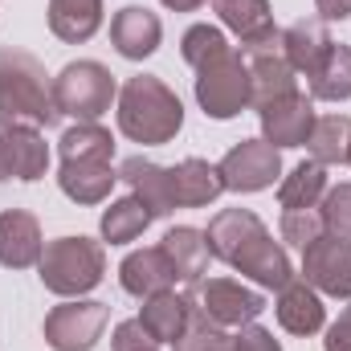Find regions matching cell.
Returning a JSON list of instances; mask_svg holds the SVG:
<instances>
[{"instance_id": "obj_24", "label": "cell", "mask_w": 351, "mask_h": 351, "mask_svg": "<svg viewBox=\"0 0 351 351\" xmlns=\"http://www.w3.org/2000/svg\"><path fill=\"white\" fill-rule=\"evenodd\" d=\"M119 172H110V160H66L58 184L74 204H102L110 196Z\"/></svg>"}, {"instance_id": "obj_4", "label": "cell", "mask_w": 351, "mask_h": 351, "mask_svg": "<svg viewBox=\"0 0 351 351\" xmlns=\"http://www.w3.org/2000/svg\"><path fill=\"white\" fill-rule=\"evenodd\" d=\"M37 269H41L45 290H53L62 298H82V294H90L102 282L106 254L90 237H58V241H49L41 250Z\"/></svg>"}, {"instance_id": "obj_22", "label": "cell", "mask_w": 351, "mask_h": 351, "mask_svg": "<svg viewBox=\"0 0 351 351\" xmlns=\"http://www.w3.org/2000/svg\"><path fill=\"white\" fill-rule=\"evenodd\" d=\"M119 180L131 188V196H139V200L147 204L152 217H168V213H176L168 168H160V164H152V160H143V156H131V160H123Z\"/></svg>"}, {"instance_id": "obj_11", "label": "cell", "mask_w": 351, "mask_h": 351, "mask_svg": "<svg viewBox=\"0 0 351 351\" xmlns=\"http://www.w3.org/2000/svg\"><path fill=\"white\" fill-rule=\"evenodd\" d=\"M302 278L331 298H351V241L323 233L302 250Z\"/></svg>"}, {"instance_id": "obj_7", "label": "cell", "mask_w": 351, "mask_h": 351, "mask_svg": "<svg viewBox=\"0 0 351 351\" xmlns=\"http://www.w3.org/2000/svg\"><path fill=\"white\" fill-rule=\"evenodd\" d=\"M188 294V290H184ZM176 351H282V343L274 339V331H265L258 323L245 327H217L192 298H188V327L184 335L172 343Z\"/></svg>"}, {"instance_id": "obj_37", "label": "cell", "mask_w": 351, "mask_h": 351, "mask_svg": "<svg viewBox=\"0 0 351 351\" xmlns=\"http://www.w3.org/2000/svg\"><path fill=\"white\" fill-rule=\"evenodd\" d=\"M319 8V21H343L351 16V0H315Z\"/></svg>"}, {"instance_id": "obj_16", "label": "cell", "mask_w": 351, "mask_h": 351, "mask_svg": "<svg viewBox=\"0 0 351 351\" xmlns=\"http://www.w3.org/2000/svg\"><path fill=\"white\" fill-rule=\"evenodd\" d=\"M274 315H278L282 331H290V335H315V331H323V323H327V306H323L319 290H315L306 278H290V282L278 290Z\"/></svg>"}, {"instance_id": "obj_23", "label": "cell", "mask_w": 351, "mask_h": 351, "mask_svg": "<svg viewBox=\"0 0 351 351\" xmlns=\"http://www.w3.org/2000/svg\"><path fill=\"white\" fill-rule=\"evenodd\" d=\"M160 250L168 254V262L176 269V282H184V286H196L204 274H208V241H204V233L200 229H192V225H176L164 233V241H160Z\"/></svg>"}, {"instance_id": "obj_27", "label": "cell", "mask_w": 351, "mask_h": 351, "mask_svg": "<svg viewBox=\"0 0 351 351\" xmlns=\"http://www.w3.org/2000/svg\"><path fill=\"white\" fill-rule=\"evenodd\" d=\"M327 168L323 164H315V160H302L294 172L282 180V188H278V204H282V213H290V208H319V200L327 196Z\"/></svg>"}, {"instance_id": "obj_5", "label": "cell", "mask_w": 351, "mask_h": 351, "mask_svg": "<svg viewBox=\"0 0 351 351\" xmlns=\"http://www.w3.org/2000/svg\"><path fill=\"white\" fill-rule=\"evenodd\" d=\"M196 102L208 119H237L254 102V82H250V62L241 49H221L208 62L196 66Z\"/></svg>"}, {"instance_id": "obj_38", "label": "cell", "mask_w": 351, "mask_h": 351, "mask_svg": "<svg viewBox=\"0 0 351 351\" xmlns=\"http://www.w3.org/2000/svg\"><path fill=\"white\" fill-rule=\"evenodd\" d=\"M204 0H164V8H172V12H196Z\"/></svg>"}, {"instance_id": "obj_34", "label": "cell", "mask_w": 351, "mask_h": 351, "mask_svg": "<svg viewBox=\"0 0 351 351\" xmlns=\"http://www.w3.org/2000/svg\"><path fill=\"white\" fill-rule=\"evenodd\" d=\"M319 213H323V225H327L335 237H348L351 241V184L327 188V196L319 200Z\"/></svg>"}, {"instance_id": "obj_2", "label": "cell", "mask_w": 351, "mask_h": 351, "mask_svg": "<svg viewBox=\"0 0 351 351\" xmlns=\"http://www.w3.org/2000/svg\"><path fill=\"white\" fill-rule=\"evenodd\" d=\"M62 119L45 66L12 45H0V127H53Z\"/></svg>"}, {"instance_id": "obj_6", "label": "cell", "mask_w": 351, "mask_h": 351, "mask_svg": "<svg viewBox=\"0 0 351 351\" xmlns=\"http://www.w3.org/2000/svg\"><path fill=\"white\" fill-rule=\"evenodd\" d=\"M119 98L114 74L102 62H70L58 78H53V102L62 114L78 119V123H98L110 102Z\"/></svg>"}, {"instance_id": "obj_8", "label": "cell", "mask_w": 351, "mask_h": 351, "mask_svg": "<svg viewBox=\"0 0 351 351\" xmlns=\"http://www.w3.org/2000/svg\"><path fill=\"white\" fill-rule=\"evenodd\" d=\"M188 298L217 323V327H245L265 311V298L258 290L233 282V278H200L196 286H188Z\"/></svg>"}, {"instance_id": "obj_15", "label": "cell", "mask_w": 351, "mask_h": 351, "mask_svg": "<svg viewBox=\"0 0 351 351\" xmlns=\"http://www.w3.org/2000/svg\"><path fill=\"white\" fill-rule=\"evenodd\" d=\"M245 62H250V82H254V102H250V106L265 110L269 102L290 98V94L298 90V74H294V66L286 62L282 45L245 49Z\"/></svg>"}, {"instance_id": "obj_33", "label": "cell", "mask_w": 351, "mask_h": 351, "mask_svg": "<svg viewBox=\"0 0 351 351\" xmlns=\"http://www.w3.org/2000/svg\"><path fill=\"white\" fill-rule=\"evenodd\" d=\"M282 241H290V245H311L315 237H323L327 233V225H323V213L319 208H290V213H282Z\"/></svg>"}, {"instance_id": "obj_12", "label": "cell", "mask_w": 351, "mask_h": 351, "mask_svg": "<svg viewBox=\"0 0 351 351\" xmlns=\"http://www.w3.org/2000/svg\"><path fill=\"white\" fill-rule=\"evenodd\" d=\"M262 114V139L269 147H306V139H311V131H315V98H306L302 90H294L290 98H278V102H269Z\"/></svg>"}, {"instance_id": "obj_28", "label": "cell", "mask_w": 351, "mask_h": 351, "mask_svg": "<svg viewBox=\"0 0 351 351\" xmlns=\"http://www.w3.org/2000/svg\"><path fill=\"white\" fill-rule=\"evenodd\" d=\"M311 147V160L315 164H348L351 152V119L348 114H327V119H315V131L306 139Z\"/></svg>"}, {"instance_id": "obj_3", "label": "cell", "mask_w": 351, "mask_h": 351, "mask_svg": "<svg viewBox=\"0 0 351 351\" xmlns=\"http://www.w3.org/2000/svg\"><path fill=\"white\" fill-rule=\"evenodd\" d=\"M184 127V106L156 74H135L119 90V131L135 143H172Z\"/></svg>"}, {"instance_id": "obj_1", "label": "cell", "mask_w": 351, "mask_h": 351, "mask_svg": "<svg viewBox=\"0 0 351 351\" xmlns=\"http://www.w3.org/2000/svg\"><path fill=\"white\" fill-rule=\"evenodd\" d=\"M204 241H208V254L213 258H221L225 265H233L237 274L254 278L265 290H282L294 278L286 250L269 237L262 217L250 213V208H221L208 221Z\"/></svg>"}, {"instance_id": "obj_32", "label": "cell", "mask_w": 351, "mask_h": 351, "mask_svg": "<svg viewBox=\"0 0 351 351\" xmlns=\"http://www.w3.org/2000/svg\"><path fill=\"white\" fill-rule=\"evenodd\" d=\"M229 41H225V33L217 29V25H192L184 37H180V53H184V62L196 70L200 62H208L213 53H221Z\"/></svg>"}, {"instance_id": "obj_39", "label": "cell", "mask_w": 351, "mask_h": 351, "mask_svg": "<svg viewBox=\"0 0 351 351\" xmlns=\"http://www.w3.org/2000/svg\"><path fill=\"white\" fill-rule=\"evenodd\" d=\"M0 180H8V168H4V156H0Z\"/></svg>"}, {"instance_id": "obj_35", "label": "cell", "mask_w": 351, "mask_h": 351, "mask_svg": "<svg viewBox=\"0 0 351 351\" xmlns=\"http://www.w3.org/2000/svg\"><path fill=\"white\" fill-rule=\"evenodd\" d=\"M110 348H114V351H147V348H160V343L147 335V327H143L139 319H127V323H119V327H114Z\"/></svg>"}, {"instance_id": "obj_41", "label": "cell", "mask_w": 351, "mask_h": 351, "mask_svg": "<svg viewBox=\"0 0 351 351\" xmlns=\"http://www.w3.org/2000/svg\"><path fill=\"white\" fill-rule=\"evenodd\" d=\"M147 351H160V348H147Z\"/></svg>"}, {"instance_id": "obj_26", "label": "cell", "mask_w": 351, "mask_h": 351, "mask_svg": "<svg viewBox=\"0 0 351 351\" xmlns=\"http://www.w3.org/2000/svg\"><path fill=\"white\" fill-rule=\"evenodd\" d=\"M139 323L147 327V335L156 343H176L188 327V294H176V290H160L152 298H143V311H139Z\"/></svg>"}, {"instance_id": "obj_20", "label": "cell", "mask_w": 351, "mask_h": 351, "mask_svg": "<svg viewBox=\"0 0 351 351\" xmlns=\"http://www.w3.org/2000/svg\"><path fill=\"white\" fill-rule=\"evenodd\" d=\"M331 33H327V21H319V16H302V21H294L286 33H282V53H286V62L294 66V74H315L319 66H323V58L331 53Z\"/></svg>"}, {"instance_id": "obj_19", "label": "cell", "mask_w": 351, "mask_h": 351, "mask_svg": "<svg viewBox=\"0 0 351 351\" xmlns=\"http://www.w3.org/2000/svg\"><path fill=\"white\" fill-rule=\"evenodd\" d=\"M168 184H172L176 208H204L225 192V180L217 172V164L196 160V156H188L176 168H168Z\"/></svg>"}, {"instance_id": "obj_31", "label": "cell", "mask_w": 351, "mask_h": 351, "mask_svg": "<svg viewBox=\"0 0 351 351\" xmlns=\"http://www.w3.org/2000/svg\"><path fill=\"white\" fill-rule=\"evenodd\" d=\"M58 156H62V164H66V160H110V156H114V139H110V131L98 127V123H74V127L62 135Z\"/></svg>"}, {"instance_id": "obj_9", "label": "cell", "mask_w": 351, "mask_h": 351, "mask_svg": "<svg viewBox=\"0 0 351 351\" xmlns=\"http://www.w3.org/2000/svg\"><path fill=\"white\" fill-rule=\"evenodd\" d=\"M110 319L106 302H62L45 315V343L53 351H94Z\"/></svg>"}, {"instance_id": "obj_30", "label": "cell", "mask_w": 351, "mask_h": 351, "mask_svg": "<svg viewBox=\"0 0 351 351\" xmlns=\"http://www.w3.org/2000/svg\"><path fill=\"white\" fill-rule=\"evenodd\" d=\"M152 221H156V217L147 213V204H143L139 196H123V200H114V204L102 213V237H106L110 245H127V241H135Z\"/></svg>"}, {"instance_id": "obj_13", "label": "cell", "mask_w": 351, "mask_h": 351, "mask_svg": "<svg viewBox=\"0 0 351 351\" xmlns=\"http://www.w3.org/2000/svg\"><path fill=\"white\" fill-rule=\"evenodd\" d=\"M213 12L221 16L225 29L237 33L241 53L245 49H265V45H282V29L274 25L269 0H213Z\"/></svg>"}, {"instance_id": "obj_21", "label": "cell", "mask_w": 351, "mask_h": 351, "mask_svg": "<svg viewBox=\"0 0 351 351\" xmlns=\"http://www.w3.org/2000/svg\"><path fill=\"white\" fill-rule=\"evenodd\" d=\"M119 282H123L127 294L152 298V294H160V290H172L176 269H172L168 254H164L160 245H156V250H135V254H127L123 265H119Z\"/></svg>"}, {"instance_id": "obj_29", "label": "cell", "mask_w": 351, "mask_h": 351, "mask_svg": "<svg viewBox=\"0 0 351 351\" xmlns=\"http://www.w3.org/2000/svg\"><path fill=\"white\" fill-rule=\"evenodd\" d=\"M311 98H323V102L351 98V45H331L323 66L311 74Z\"/></svg>"}, {"instance_id": "obj_10", "label": "cell", "mask_w": 351, "mask_h": 351, "mask_svg": "<svg viewBox=\"0 0 351 351\" xmlns=\"http://www.w3.org/2000/svg\"><path fill=\"white\" fill-rule=\"evenodd\" d=\"M217 172H221L229 192H262L282 176V156L265 139H241L237 147L225 152Z\"/></svg>"}, {"instance_id": "obj_17", "label": "cell", "mask_w": 351, "mask_h": 351, "mask_svg": "<svg viewBox=\"0 0 351 351\" xmlns=\"http://www.w3.org/2000/svg\"><path fill=\"white\" fill-rule=\"evenodd\" d=\"M0 156H4L8 180L33 184L49 168V147L37 127H0Z\"/></svg>"}, {"instance_id": "obj_25", "label": "cell", "mask_w": 351, "mask_h": 351, "mask_svg": "<svg viewBox=\"0 0 351 351\" xmlns=\"http://www.w3.org/2000/svg\"><path fill=\"white\" fill-rule=\"evenodd\" d=\"M102 29V0H49V33L66 45H82Z\"/></svg>"}, {"instance_id": "obj_36", "label": "cell", "mask_w": 351, "mask_h": 351, "mask_svg": "<svg viewBox=\"0 0 351 351\" xmlns=\"http://www.w3.org/2000/svg\"><path fill=\"white\" fill-rule=\"evenodd\" d=\"M323 351H351V306L327 327V339H323Z\"/></svg>"}, {"instance_id": "obj_18", "label": "cell", "mask_w": 351, "mask_h": 351, "mask_svg": "<svg viewBox=\"0 0 351 351\" xmlns=\"http://www.w3.org/2000/svg\"><path fill=\"white\" fill-rule=\"evenodd\" d=\"M41 250H45V241H41V225L33 213H25V208L0 213V265H8V269L37 265Z\"/></svg>"}, {"instance_id": "obj_14", "label": "cell", "mask_w": 351, "mask_h": 351, "mask_svg": "<svg viewBox=\"0 0 351 351\" xmlns=\"http://www.w3.org/2000/svg\"><path fill=\"white\" fill-rule=\"evenodd\" d=\"M110 41H114V49H119L127 62H143V58H152V53L160 49L164 25H160V16H156L152 8L127 4V8H119V12L110 16Z\"/></svg>"}, {"instance_id": "obj_40", "label": "cell", "mask_w": 351, "mask_h": 351, "mask_svg": "<svg viewBox=\"0 0 351 351\" xmlns=\"http://www.w3.org/2000/svg\"><path fill=\"white\" fill-rule=\"evenodd\" d=\"M348 164H351V152H348Z\"/></svg>"}]
</instances>
